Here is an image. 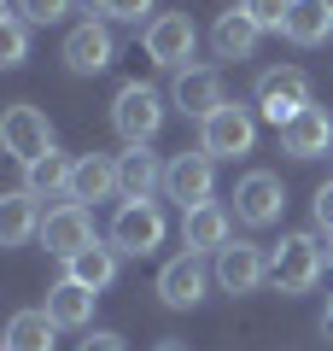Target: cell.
<instances>
[{"instance_id": "8fae6325", "label": "cell", "mask_w": 333, "mask_h": 351, "mask_svg": "<svg viewBox=\"0 0 333 351\" xmlns=\"http://www.w3.org/2000/svg\"><path fill=\"white\" fill-rule=\"evenodd\" d=\"M269 281V252L251 246V240H228L217 252V287L222 293H258Z\"/></svg>"}, {"instance_id": "8992f818", "label": "cell", "mask_w": 333, "mask_h": 351, "mask_svg": "<svg viewBox=\"0 0 333 351\" xmlns=\"http://www.w3.org/2000/svg\"><path fill=\"white\" fill-rule=\"evenodd\" d=\"M140 41H147V59L164 64V71H187V59H193L199 47V24L187 12H158L147 29H140Z\"/></svg>"}, {"instance_id": "ba28073f", "label": "cell", "mask_w": 333, "mask_h": 351, "mask_svg": "<svg viewBox=\"0 0 333 351\" xmlns=\"http://www.w3.org/2000/svg\"><path fill=\"white\" fill-rule=\"evenodd\" d=\"M0 141H6V152L29 170L36 158L53 152V123H47V112H36V106H6V117H0Z\"/></svg>"}, {"instance_id": "7402d4cb", "label": "cell", "mask_w": 333, "mask_h": 351, "mask_svg": "<svg viewBox=\"0 0 333 351\" xmlns=\"http://www.w3.org/2000/svg\"><path fill=\"white\" fill-rule=\"evenodd\" d=\"M293 47H321L333 36V12L321 0H293V12H286V29H281Z\"/></svg>"}, {"instance_id": "ac0fdd59", "label": "cell", "mask_w": 333, "mask_h": 351, "mask_svg": "<svg viewBox=\"0 0 333 351\" xmlns=\"http://www.w3.org/2000/svg\"><path fill=\"white\" fill-rule=\"evenodd\" d=\"M182 246L199 252V258H205V252H222L228 246V211H222L217 199L199 205V211H182Z\"/></svg>"}, {"instance_id": "3957f363", "label": "cell", "mask_w": 333, "mask_h": 351, "mask_svg": "<svg viewBox=\"0 0 333 351\" xmlns=\"http://www.w3.org/2000/svg\"><path fill=\"white\" fill-rule=\"evenodd\" d=\"M251 147H258V117H251V106L228 100L199 123V152H210V158H246Z\"/></svg>"}, {"instance_id": "5b68a950", "label": "cell", "mask_w": 333, "mask_h": 351, "mask_svg": "<svg viewBox=\"0 0 333 351\" xmlns=\"http://www.w3.org/2000/svg\"><path fill=\"white\" fill-rule=\"evenodd\" d=\"M111 246L123 258H147V252L164 246V211L152 199H123L117 217H111Z\"/></svg>"}, {"instance_id": "9c48e42d", "label": "cell", "mask_w": 333, "mask_h": 351, "mask_svg": "<svg viewBox=\"0 0 333 351\" xmlns=\"http://www.w3.org/2000/svg\"><path fill=\"white\" fill-rule=\"evenodd\" d=\"M281 211H286V188H281V176H275V170L240 176V188H234V217H240L246 228L281 223Z\"/></svg>"}, {"instance_id": "277c9868", "label": "cell", "mask_w": 333, "mask_h": 351, "mask_svg": "<svg viewBox=\"0 0 333 351\" xmlns=\"http://www.w3.org/2000/svg\"><path fill=\"white\" fill-rule=\"evenodd\" d=\"M304 106H316V100H310V76L298 71V64H275V71L258 76V112L269 117L275 129H286Z\"/></svg>"}, {"instance_id": "836d02e7", "label": "cell", "mask_w": 333, "mask_h": 351, "mask_svg": "<svg viewBox=\"0 0 333 351\" xmlns=\"http://www.w3.org/2000/svg\"><path fill=\"white\" fill-rule=\"evenodd\" d=\"M82 6H88V12H94V18H99V12H106V0H82Z\"/></svg>"}, {"instance_id": "f546056e", "label": "cell", "mask_w": 333, "mask_h": 351, "mask_svg": "<svg viewBox=\"0 0 333 351\" xmlns=\"http://www.w3.org/2000/svg\"><path fill=\"white\" fill-rule=\"evenodd\" d=\"M310 211H316V228H321V234L333 240V182H321V188H316V199H310Z\"/></svg>"}, {"instance_id": "f1b7e54d", "label": "cell", "mask_w": 333, "mask_h": 351, "mask_svg": "<svg viewBox=\"0 0 333 351\" xmlns=\"http://www.w3.org/2000/svg\"><path fill=\"white\" fill-rule=\"evenodd\" d=\"M152 12V0H106V12L99 18H111V24H140V18ZM152 24V18H147Z\"/></svg>"}, {"instance_id": "4dcf8cb0", "label": "cell", "mask_w": 333, "mask_h": 351, "mask_svg": "<svg viewBox=\"0 0 333 351\" xmlns=\"http://www.w3.org/2000/svg\"><path fill=\"white\" fill-rule=\"evenodd\" d=\"M76 351H123V339L111 334V328H94V334H88V339H82Z\"/></svg>"}, {"instance_id": "4fadbf2b", "label": "cell", "mask_w": 333, "mask_h": 351, "mask_svg": "<svg viewBox=\"0 0 333 351\" xmlns=\"http://www.w3.org/2000/svg\"><path fill=\"white\" fill-rule=\"evenodd\" d=\"M205 281H210L205 258H199V252H182V258H170L158 269V299L170 304V311H193V304L205 299Z\"/></svg>"}, {"instance_id": "cb8c5ba5", "label": "cell", "mask_w": 333, "mask_h": 351, "mask_svg": "<svg viewBox=\"0 0 333 351\" xmlns=\"http://www.w3.org/2000/svg\"><path fill=\"white\" fill-rule=\"evenodd\" d=\"M71 176H76V158H64L59 147L47 152V158H36L24 170V188L36 193V199H53V193H64V199H71Z\"/></svg>"}, {"instance_id": "ffe728a7", "label": "cell", "mask_w": 333, "mask_h": 351, "mask_svg": "<svg viewBox=\"0 0 333 351\" xmlns=\"http://www.w3.org/2000/svg\"><path fill=\"white\" fill-rule=\"evenodd\" d=\"M29 234H41L36 193H29V188H12V193H0V240H6V246H24Z\"/></svg>"}, {"instance_id": "7c38bea8", "label": "cell", "mask_w": 333, "mask_h": 351, "mask_svg": "<svg viewBox=\"0 0 333 351\" xmlns=\"http://www.w3.org/2000/svg\"><path fill=\"white\" fill-rule=\"evenodd\" d=\"M41 246H47L53 258H64V263H71L82 246H94V217H88V205L64 199L59 211H47L41 217Z\"/></svg>"}, {"instance_id": "2e32d148", "label": "cell", "mask_w": 333, "mask_h": 351, "mask_svg": "<svg viewBox=\"0 0 333 351\" xmlns=\"http://www.w3.org/2000/svg\"><path fill=\"white\" fill-rule=\"evenodd\" d=\"M281 147L293 152V158H321V152H333V117H328V106H304V112L281 129Z\"/></svg>"}, {"instance_id": "4316f807", "label": "cell", "mask_w": 333, "mask_h": 351, "mask_svg": "<svg viewBox=\"0 0 333 351\" xmlns=\"http://www.w3.org/2000/svg\"><path fill=\"white\" fill-rule=\"evenodd\" d=\"M240 12L269 36V29H286V12H293V0H240Z\"/></svg>"}, {"instance_id": "d6986e66", "label": "cell", "mask_w": 333, "mask_h": 351, "mask_svg": "<svg viewBox=\"0 0 333 351\" xmlns=\"http://www.w3.org/2000/svg\"><path fill=\"white\" fill-rule=\"evenodd\" d=\"M117 193V158H106V152H88V158H76V176H71V199L76 205H99Z\"/></svg>"}, {"instance_id": "1f68e13d", "label": "cell", "mask_w": 333, "mask_h": 351, "mask_svg": "<svg viewBox=\"0 0 333 351\" xmlns=\"http://www.w3.org/2000/svg\"><path fill=\"white\" fill-rule=\"evenodd\" d=\"M321 334L333 339V299H328V311H321Z\"/></svg>"}, {"instance_id": "83f0119b", "label": "cell", "mask_w": 333, "mask_h": 351, "mask_svg": "<svg viewBox=\"0 0 333 351\" xmlns=\"http://www.w3.org/2000/svg\"><path fill=\"white\" fill-rule=\"evenodd\" d=\"M12 6L29 18V24H59V18L71 12V0H12Z\"/></svg>"}, {"instance_id": "44dd1931", "label": "cell", "mask_w": 333, "mask_h": 351, "mask_svg": "<svg viewBox=\"0 0 333 351\" xmlns=\"http://www.w3.org/2000/svg\"><path fill=\"white\" fill-rule=\"evenodd\" d=\"M117 258H123L117 246H99V240H94V246H82L71 263H64V276H71V281H82L88 293H106L111 281H117Z\"/></svg>"}, {"instance_id": "52a82bcc", "label": "cell", "mask_w": 333, "mask_h": 351, "mask_svg": "<svg viewBox=\"0 0 333 351\" xmlns=\"http://www.w3.org/2000/svg\"><path fill=\"white\" fill-rule=\"evenodd\" d=\"M217 193V158L210 152H175L164 170V199H175L182 211H199Z\"/></svg>"}, {"instance_id": "484cf974", "label": "cell", "mask_w": 333, "mask_h": 351, "mask_svg": "<svg viewBox=\"0 0 333 351\" xmlns=\"http://www.w3.org/2000/svg\"><path fill=\"white\" fill-rule=\"evenodd\" d=\"M0 53H6L0 64H24V59H29V18L18 12V6L0 12Z\"/></svg>"}, {"instance_id": "30bf717a", "label": "cell", "mask_w": 333, "mask_h": 351, "mask_svg": "<svg viewBox=\"0 0 333 351\" xmlns=\"http://www.w3.org/2000/svg\"><path fill=\"white\" fill-rule=\"evenodd\" d=\"M111 59H117V41H111L106 18H82V24H71V36H64V71H71V76H99Z\"/></svg>"}, {"instance_id": "7a4b0ae2", "label": "cell", "mask_w": 333, "mask_h": 351, "mask_svg": "<svg viewBox=\"0 0 333 351\" xmlns=\"http://www.w3.org/2000/svg\"><path fill=\"white\" fill-rule=\"evenodd\" d=\"M328 269V246L316 234H281V246L269 252V281L293 299V293H310Z\"/></svg>"}, {"instance_id": "603a6c76", "label": "cell", "mask_w": 333, "mask_h": 351, "mask_svg": "<svg viewBox=\"0 0 333 351\" xmlns=\"http://www.w3.org/2000/svg\"><path fill=\"white\" fill-rule=\"evenodd\" d=\"M258 36H263V29L234 6V12H222V18H217V29H210V47H217V59H251Z\"/></svg>"}, {"instance_id": "d6a6232c", "label": "cell", "mask_w": 333, "mask_h": 351, "mask_svg": "<svg viewBox=\"0 0 333 351\" xmlns=\"http://www.w3.org/2000/svg\"><path fill=\"white\" fill-rule=\"evenodd\" d=\"M152 351H187V346H182V339H158V346H152Z\"/></svg>"}, {"instance_id": "6da1fadb", "label": "cell", "mask_w": 333, "mask_h": 351, "mask_svg": "<svg viewBox=\"0 0 333 351\" xmlns=\"http://www.w3.org/2000/svg\"><path fill=\"white\" fill-rule=\"evenodd\" d=\"M111 129L123 147H152V135L164 129V94L152 82H123L111 100Z\"/></svg>"}, {"instance_id": "e575fe53", "label": "cell", "mask_w": 333, "mask_h": 351, "mask_svg": "<svg viewBox=\"0 0 333 351\" xmlns=\"http://www.w3.org/2000/svg\"><path fill=\"white\" fill-rule=\"evenodd\" d=\"M328 263H333V240H328Z\"/></svg>"}, {"instance_id": "d4e9b609", "label": "cell", "mask_w": 333, "mask_h": 351, "mask_svg": "<svg viewBox=\"0 0 333 351\" xmlns=\"http://www.w3.org/2000/svg\"><path fill=\"white\" fill-rule=\"evenodd\" d=\"M53 334H59V322L47 311H18L6 322V351H53Z\"/></svg>"}, {"instance_id": "d590c367", "label": "cell", "mask_w": 333, "mask_h": 351, "mask_svg": "<svg viewBox=\"0 0 333 351\" xmlns=\"http://www.w3.org/2000/svg\"><path fill=\"white\" fill-rule=\"evenodd\" d=\"M321 6H328V12H333V0H321Z\"/></svg>"}, {"instance_id": "e0dca14e", "label": "cell", "mask_w": 333, "mask_h": 351, "mask_svg": "<svg viewBox=\"0 0 333 351\" xmlns=\"http://www.w3.org/2000/svg\"><path fill=\"white\" fill-rule=\"evenodd\" d=\"M94 299H99V293H88L82 281L59 276V281L47 287V304H41V311H47L59 328H88V322H94Z\"/></svg>"}, {"instance_id": "5bb4252c", "label": "cell", "mask_w": 333, "mask_h": 351, "mask_svg": "<svg viewBox=\"0 0 333 351\" xmlns=\"http://www.w3.org/2000/svg\"><path fill=\"white\" fill-rule=\"evenodd\" d=\"M170 100H175V112L199 117V123H205V117L217 112V106H228V100H222V76L210 71V64H187V71H175Z\"/></svg>"}, {"instance_id": "9a60e30c", "label": "cell", "mask_w": 333, "mask_h": 351, "mask_svg": "<svg viewBox=\"0 0 333 351\" xmlns=\"http://www.w3.org/2000/svg\"><path fill=\"white\" fill-rule=\"evenodd\" d=\"M164 170H170V164H164L158 152H147V147L117 152V199H152V193L164 188Z\"/></svg>"}]
</instances>
